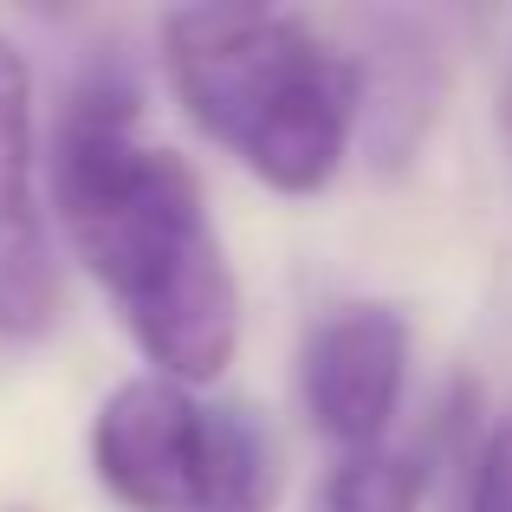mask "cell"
Instances as JSON below:
<instances>
[{
  "label": "cell",
  "mask_w": 512,
  "mask_h": 512,
  "mask_svg": "<svg viewBox=\"0 0 512 512\" xmlns=\"http://www.w3.org/2000/svg\"><path fill=\"white\" fill-rule=\"evenodd\" d=\"M409 376V318L396 305H338L305 338V415L344 454L383 448Z\"/></svg>",
  "instance_id": "4"
},
{
  "label": "cell",
  "mask_w": 512,
  "mask_h": 512,
  "mask_svg": "<svg viewBox=\"0 0 512 512\" xmlns=\"http://www.w3.org/2000/svg\"><path fill=\"white\" fill-rule=\"evenodd\" d=\"M383 39L389 46L370 52V65H363V117H370L376 156L396 169L409 163V150L422 143L441 104V52L402 20H383Z\"/></svg>",
  "instance_id": "6"
},
{
  "label": "cell",
  "mask_w": 512,
  "mask_h": 512,
  "mask_svg": "<svg viewBox=\"0 0 512 512\" xmlns=\"http://www.w3.org/2000/svg\"><path fill=\"white\" fill-rule=\"evenodd\" d=\"M467 512H512V415L487 435L474 461V487H467Z\"/></svg>",
  "instance_id": "8"
},
{
  "label": "cell",
  "mask_w": 512,
  "mask_h": 512,
  "mask_svg": "<svg viewBox=\"0 0 512 512\" xmlns=\"http://www.w3.org/2000/svg\"><path fill=\"white\" fill-rule=\"evenodd\" d=\"M428 493V461L415 448L344 454L312 493V512H415Z\"/></svg>",
  "instance_id": "7"
},
{
  "label": "cell",
  "mask_w": 512,
  "mask_h": 512,
  "mask_svg": "<svg viewBox=\"0 0 512 512\" xmlns=\"http://www.w3.org/2000/svg\"><path fill=\"white\" fill-rule=\"evenodd\" d=\"M91 467L130 512H273L279 461L260 415L195 402L169 376H130L91 422Z\"/></svg>",
  "instance_id": "3"
},
{
  "label": "cell",
  "mask_w": 512,
  "mask_h": 512,
  "mask_svg": "<svg viewBox=\"0 0 512 512\" xmlns=\"http://www.w3.org/2000/svg\"><path fill=\"white\" fill-rule=\"evenodd\" d=\"M175 98L279 195H318L363 117V65L299 13L175 7L163 20Z\"/></svg>",
  "instance_id": "2"
},
{
  "label": "cell",
  "mask_w": 512,
  "mask_h": 512,
  "mask_svg": "<svg viewBox=\"0 0 512 512\" xmlns=\"http://www.w3.org/2000/svg\"><path fill=\"white\" fill-rule=\"evenodd\" d=\"M59 312V273L33 182V72L0 39V338H39Z\"/></svg>",
  "instance_id": "5"
},
{
  "label": "cell",
  "mask_w": 512,
  "mask_h": 512,
  "mask_svg": "<svg viewBox=\"0 0 512 512\" xmlns=\"http://www.w3.org/2000/svg\"><path fill=\"white\" fill-rule=\"evenodd\" d=\"M506 124H512V85H506Z\"/></svg>",
  "instance_id": "9"
},
{
  "label": "cell",
  "mask_w": 512,
  "mask_h": 512,
  "mask_svg": "<svg viewBox=\"0 0 512 512\" xmlns=\"http://www.w3.org/2000/svg\"><path fill=\"white\" fill-rule=\"evenodd\" d=\"M143 85L124 59H91L52 130V195L85 273L169 383H214L240 344V286L195 169L137 137Z\"/></svg>",
  "instance_id": "1"
}]
</instances>
